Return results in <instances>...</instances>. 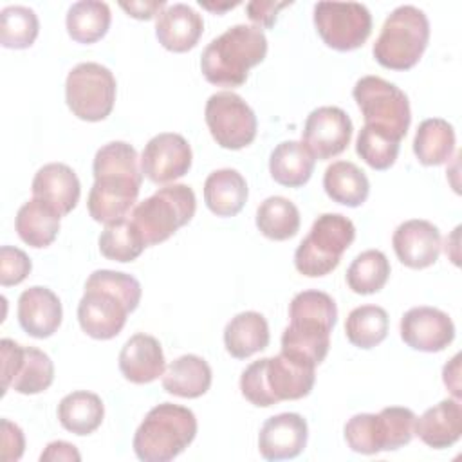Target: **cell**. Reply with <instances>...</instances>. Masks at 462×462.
Returning a JSON list of instances; mask_svg holds the SVG:
<instances>
[{"label": "cell", "instance_id": "2", "mask_svg": "<svg viewBox=\"0 0 462 462\" xmlns=\"http://www.w3.org/2000/svg\"><path fill=\"white\" fill-rule=\"evenodd\" d=\"M141 283L126 273L99 269L85 282V294L78 303V321L83 332L94 339L116 337L126 316L141 301Z\"/></svg>", "mask_w": 462, "mask_h": 462}, {"label": "cell", "instance_id": "37", "mask_svg": "<svg viewBox=\"0 0 462 462\" xmlns=\"http://www.w3.org/2000/svg\"><path fill=\"white\" fill-rule=\"evenodd\" d=\"M144 247L146 244L139 229L126 218L105 224V229L99 235L101 254L114 262H132L144 251Z\"/></svg>", "mask_w": 462, "mask_h": 462}, {"label": "cell", "instance_id": "47", "mask_svg": "<svg viewBox=\"0 0 462 462\" xmlns=\"http://www.w3.org/2000/svg\"><path fill=\"white\" fill-rule=\"evenodd\" d=\"M458 374H460V354L453 356V359L442 370L444 384L451 390L455 399L460 397V377H458Z\"/></svg>", "mask_w": 462, "mask_h": 462}, {"label": "cell", "instance_id": "20", "mask_svg": "<svg viewBox=\"0 0 462 462\" xmlns=\"http://www.w3.org/2000/svg\"><path fill=\"white\" fill-rule=\"evenodd\" d=\"M31 189L34 199L43 200L56 209L60 217H65L76 208L81 184L70 166L63 162H49L36 171Z\"/></svg>", "mask_w": 462, "mask_h": 462}, {"label": "cell", "instance_id": "40", "mask_svg": "<svg viewBox=\"0 0 462 462\" xmlns=\"http://www.w3.org/2000/svg\"><path fill=\"white\" fill-rule=\"evenodd\" d=\"M401 141L388 135L386 132H381L370 125H365L359 130L357 141H356V152L357 155L374 170H388L393 166L397 155H399Z\"/></svg>", "mask_w": 462, "mask_h": 462}, {"label": "cell", "instance_id": "17", "mask_svg": "<svg viewBox=\"0 0 462 462\" xmlns=\"http://www.w3.org/2000/svg\"><path fill=\"white\" fill-rule=\"evenodd\" d=\"M401 337L413 350L440 352L455 339V325L444 310L420 305L401 318Z\"/></svg>", "mask_w": 462, "mask_h": 462}, {"label": "cell", "instance_id": "34", "mask_svg": "<svg viewBox=\"0 0 462 462\" xmlns=\"http://www.w3.org/2000/svg\"><path fill=\"white\" fill-rule=\"evenodd\" d=\"M300 224L296 204L285 197H267L256 209V227L271 240L282 242L292 238L300 231Z\"/></svg>", "mask_w": 462, "mask_h": 462}, {"label": "cell", "instance_id": "26", "mask_svg": "<svg viewBox=\"0 0 462 462\" xmlns=\"http://www.w3.org/2000/svg\"><path fill=\"white\" fill-rule=\"evenodd\" d=\"M211 366L195 354H184L173 359L162 374V388L177 397L197 399L211 386Z\"/></svg>", "mask_w": 462, "mask_h": 462}, {"label": "cell", "instance_id": "33", "mask_svg": "<svg viewBox=\"0 0 462 462\" xmlns=\"http://www.w3.org/2000/svg\"><path fill=\"white\" fill-rule=\"evenodd\" d=\"M110 7L105 2L81 0L69 7L67 11V32L78 43H96L101 40L110 27Z\"/></svg>", "mask_w": 462, "mask_h": 462}, {"label": "cell", "instance_id": "4", "mask_svg": "<svg viewBox=\"0 0 462 462\" xmlns=\"http://www.w3.org/2000/svg\"><path fill=\"white\" fill-rule=\"evenodd\" d=\"M267 54V38L254 25L238 23L211 40L202 52L200 70L217 87L236 88L245 83L249 70Z\"/></svg>", "mask_w": 462, "mask_h": 462}, {"label": "cell", "instance_id": "8", "mask_svg": "<svg viewBox=\"0 0 462 462\" xmlns=\"http://www.w3.org/2000/svg\"><path fill=\"white\" fill-rule=\"evenodd\" d=\"M197 209V199L189 186L170 184L159 188L132 209V222L139 229L146 247L168 240L179 227L186 226Z\"/></svg>", "mask_w": 462, "mask_h": 462}, {"label": "cell", "instance_id": "12", "mask_svg": "<svg viewBox=\"0 0 462 462\" xmlns=\"http://www.w3.org/2000/svg\"><path fill=\"white\" fill-rule=\"evenodd\" d=\"M314 25L325 45L346 52L365 45L372 32V14L357 2H318Z\"/></svg>", "mask_w": 462, "mask_h": 462}, {"label": "cell", "instance_id": "31", "mask_svg": "<svg viewBox=\"0 0 462 462\" xmlns=\"http://www.w3.org/2000/svg\"><path fill=\"white\" fill-rule=\"evenodd\" d=\"M105 417V406L97 393L78 390L67 393L58 404L60 424L74 435H90Z\"/></svg>", "mask_w": 462, "mask_h": 462}, {"label": "cell", "instance_id": "43", "mask_svg": "<svg viewBox=\"0 0 462 462\" xmlns=\"http://www.w3.org/2000/svg\"><path fill=\"white\" fill-rule=\"evenodd\" d=\"M0 426H2V453H0L2 460L4 462L18 460L23 455V448H25V439L22 430L7 419H2Z\"/></svg>", "mask_w": 462, "mask_h": 462}, {"label": "cell", "instance_id": "39", "mask_svg": "<svg viewBox=\"0 0 462 462\" xmlns=\"http://www.w3.org/2000/svg\"><path fill=\"white\" fill-rule=\"evenodd\" d=\"M40 32L36 13L25 5H9L0 13V43L5 49H27Z\"/></svg>", "mask_w": 462, "mask_h": 462}, {"label": "cell", "instance_id": "1", "mask_svg": "<svg viewBox=\"0 0 462 462\" xmlns=\"http://www.w3.org/2000/svg\"><path fill=\"white\" fill-rule=\"evenodd\" d=\"M92 171L94 184L87 199L88 215L101 224L125 218L134 208L143 182L135 148L125 141L101 146L94 155Z\"/></svg>", "mask_w": 462, "mask_h": 462}, {"label": "cell", "instance_id": "25", "mask_svg": "<svg viewBox=\"0 0 462 462\" xmlns=\"http://www.w3.org/2000/svg\"><path fill=\"white\" fill-rule=\"evenodd\" d=\"M247 182L233 168L215 170L204 182V202L217 217H235L247 200Z\"/></svg>", "mask_w": 462, "mask_h": 462}, {"label": "cell", "instance_id": "42", "mask_svg": "<svg viewBox=\"0 0 462 462\" xmlns=\"http://www.w3.org/2000/svg\"><path fill=\"white\" fill-rule=\"evenodd\" d=\"M32 269L31 258L18 247L2 245L0 247V283L4 287L22 283Z\"/></svg>", "mask_w": 462, "mask_h": 462}, {"label": "cell", "instance_id": "30", "mask_svg": "<svg viewBox=\"0 0 462 462\" xmlns=\"http://www.w3.org/2000/svg\"><path fill=\"white\" fill-rule=\"evenodd\" d=\"M323 188H325V193L334 202L348 208L361 206L370 193L368 177L357 164L350 161L332 162L325 170Z\"/></svg>", "mask_w": 462, "mask_h": 462}, {"label": "cell", "instance_id": "32", "mask_svg": "<svg viewBox=\"0 0 462 462\" xmlns=\"http://www.w3.org/2000/svg\"><path fill=\"white\" fill-rule=\"evenodd\" d=\"M455 130L440 117L424 119L415 132L413 153L424 166H440L453 155Z\"/></svg>", "mask_w": 462, "mask_h": 462}, {"label": "cell", "instance_id": "27", "mask_svg": "<svg viewBox=\"0 0 462 462\" xmlns=\"http://www.w3.org/2000/svg\"><path fill=\"white\" fill-rule=\"evenodd\" d=\"M271 339L267 319L254 310H245L231 318L224 328L226 350L235 359H245L263 348Z\"/></svg>", "mask_w": 462, "mask_h": 462}, {"label": "cell", "instance_id": "10", "mask_svg": "<svg viewBox=\"0 0 462 462\" xmlns=\"http://www.w3.org/2000/svg\"><path fill=\"white\" fill-rule=\"evenodd\" d=\"M352 96L365 125L402 141L411 123V110L408 96L397 85L379 76H363L354 85Z\"/></svg>", "mask_w": 462, "mask_h": 462}, {"label": "cell", "instance_id": "19", "mask_svg": "<svg viewBox=\"0 0 462 462\" xmlns=\"http://www.w3.org/2000/svg\"><path fill=\"white\" fill-rule=\"evenodd\" d=\"M307 439V420L300 413H278L263 422L258 449L265 460L294 458L305 449Z\"/></svg>", "mask_w": 462, "mask_h": 462}, {"label": "cell", "instance_id": "21", "mask_svg": "<svg viewBox=\"0 0 462 462\" xmlns=\"http://www.w3.org/2000/svg\"><path fill=\"white\" fill-rule=\"evenodd\" d=\"M20 327L32 337L43 339L52 336L63 318L60 298L47 287H29L18 298Z\"/></svg>", "mask_w": 462, "mask_h": 462}, {"label": "cell", "instance_id": "5", "mask_svg": "<svg viewBox=\"0 0 462 462\" xmlns=\"http://www.w3.org/2000/svg\"><path fill=\"white\" fill-rule=\"evenodd\" d=\"M314 370V365L280 352L251 363L240 375V390L251 404L260 408L296 401L310 393L316 381Z\"/></svg>", "mask_w": 462, "mask_h": 462}, {"label": "cell", "instance_id": "23", "mask_svg": "<svg viewBox=\"0 0 462 462\" xmlns=\"http://www.w3.org/2000/svg\"><path fill=\"white\" fill-rule=\"evenodd\" d=\"M204 31L202 16L186 4L166 5L155 22L159 43L171 52H188L193 49Z\"/></svg>", "mask_w": 462, "mask_h": 462}, {"label": "cell", "instance_id": "45", "mask_svg": "<svg viewBox=\"0 0 462 462\" xmlns=\"http://www.w3.org/2000/svg\"><path fill=\"white\" fill-rule=\"evenodd\" d=\"M40 460L42 462L43 460H52V462L54 460H67V462L74 460V462H78V460H81V455L74 444L65 442V440H54V442L47 444V448L40 455Z\"/></svg>", "mask_w": 462, "mask_h": 462}, {"label": "cell", "instance_id": "46", "mask_svg": "<svg viewBox=\"0 0 462 462\" xmlns=\"http://www.w3.org/2000/svg\"><path fill=\"white\" fill-rule=\"evenodd\" d=\"M121 9L128 13V16L137 18V20H150L157 16L164 7V0H153V2H121Z\"/></svg>", "mask_w": 462, "mask_h": 462}, {"label": "cell", "instance_id": "29", "mask_svg": "<svg viewBox=\"0 0 462 462\" xmlns=\"http://www.w3.org/2000/svg\"><path fill=\"white\" fill-rule=\"evenodd\" d=\"M60 213L40 199L27 200L16 213L14 229L31 247L42 249L51 245L60 231Z\"/></svg>", "mask_w": 462, "mask_h": 462}, {"label": "cell", "instance_id": "36", "mask_svg": "<svg viewBox=\"0 0 462 462\" xmlns=\"http://www.w3.org/2000/svg\"><path fill=\"white\" fill-rule=\"evenodd\" d=\"M390 276V262L383 251L368 249L357 254L346 269V283L356 294L379 292Z\"/></svg>", "mask_w": 462, "mask_h": 462}, {"label": "cell", "instance_id": "18", "mask_svg": "<svg viewBox=\"0 0 462 462\" xmlns=\"http://www.w3.org/2000/svg\"><path fill=\"white\" fill-rule=\"evenodd\" d=\"M399 262L410 269H426L439 260L440 231L430 220L411 218L397 226L392 236Z\"/></svg>", "mask_w": 462, "mask_h": 462}, {"label": "cell", "instance_id": "15", "mask_svg": "<svg viewBox=\"0 0 462 462\" xmlns=\"http://www.w3.org/2000/svg\"><path fill=\"white\" fill-rule=\"evenodd\" d=\"M352 121L339 106L314 108L305 121L301 143L314 159L327 161L346 150L352 139Z\"/></svg>", "mask_w": 462, "mask_h": 462}, {"label": "cell", "instance_id": "3", "mask_svg": "<svg viewBox=\"0 0 462 462\" xmlns=\"http://www.w3.org/2000/svg\"><path fill=\"white\" fill-rule=\"evenodd\" d=\"M291 323L282 334V352L318 366L328 354L337 307L323 291L298 292L289 305Z\"/></svg>", "mask_w": 462, "mask_h": 462}, {"label": "cell", "instance_id": "44", "mask_svg": "<svg viewBox=\"0 0 462 462\" xmlns=\"http://www.w3.org/2000/svg\"><path fill=\"white\" fill-rule=\"evenodd\" d=\"M291 5V2H262L253 0L245 5L249 20L254 23V27H273L278 16V11Z\"/></svg>", "mask_w": 462, "mask_h": 462}, {"label": "cell", "instance_id": "6", "mask_svg": "<svg viewBox=\"0 0 462 462\" xmlns=\"http://www.w3.org/2000/svg\"><path fill=\"white\" fill-rule=\"evenodd\" d=\"M197 435L195 413L180 404L153 406L134 435V451L144 462H168L180 455Z\"/></svg>", "mask_w": 462, "mask_h": 462}, {"label": "cell", "instance_id": "14", "mask_svg": "<svg viewBox=\"0 0 462 462\" xmlns=\"http://www.w3.org/2000/svg\"><path fill=\"white\" fill-rule=\"evenodd\" d=\"M2 350V388L22 395L45 392L54 381V365L51 357L34 346H22L13 339L0 341Z\"/></svg>", "mask_w": 462, "mask_h": 462}, {"label": "cell", "instance_id": "41", "mask_svg": "<svg viewBox=\"0 0 462 462\" xmlns=\"http://www.w3.org/2000/svg\"><path fill=\"white\" fill-rule=\"evenodd\" d=\"M348 448L361 455L381 453L375 439V413H357L345 424Z\"/></svg>", "mask_w": 462, "mask_h": 462}, {"label": "cell", "instance_id": "7", "mask_svg": "<svg viewBox=\"0 0 462 462\" xmlns=\"http://www.w3.org/2000/svg\"><path fill=\"white\" fill-rule=\"evenodd\" d=\"M430 42V22L415 5H399L384 20L374 43L375 61L390 70H408L417 65Z\"/></svg>", "mask_w": 462, "mask_h": 462}, {"label": "cell", "instance_id": "24", "mask_svg": "<svg viewBox=\"0 0 462 462\" xmlns=\"http://www.w3.org/2000/svg\"><path fill=\"white\" fill-rule=\"evenodd\" d=\"M415 435L433 449L451 448L462 435V406L458 399H444L415 419Z\"/></svg>", "mask_w": 462, "mask_h": 462}, {"label": "cell", "instance_id": "11", "mask_svg": "<svg viewBox=\"0 0 462 462\" xmlns=\"http://www.w3.org/2000/svg\"><path fill=\"white\" fill-rule=\"evenodd\" d=\"M65 101L70 112L83 121H103L116 103V78L101 63H78L65 81Z\"/></svg>", "mask_w": 462, "mask_h": 462}, {"label": "cell", "instance_id": "48", "mask_svg": "<svg viewBox=\"0 0 462 462\" xmlns=\"http://www.w3.org/2000/svg\"><path fill=\"white\" fill-rule=\"evenodd\" d=\"M200 5L204 7V9H208V11H213V13H224V11H227V9H233V7H236L238 5V2H235V4H224V5H213V4H206V2H200Z\"/></svg>", "mask_w": 462, "mask_h": 462}, {"label": "cell", "instance_id": "9", "mask_svg": "<svg viewBox=\"0 0 462 462\" xmlns=\"http://www.w3.org/2000/svg\"><path fill=\"white\" fill-rule=\"evenodd\" d=\"M354 238L356 227L350 218L339 213L319 215L294 253L298 273L309 278H319L332 273Z\"/></svg>", "mask_w": 462, "mask_h": 462}, {"label": "cell", "instance_id": "13", "mask_svg": "<svg viewBox=\"0 0 462 462\" xmlns=\"http://www.w3.org/2000/svg\"><path fill=\"white\" fill-rule=\"evenodd\" d=\"M211 137L226 150H240L256 137V116L253 108L235 92L209 96L204 110Z\"/></svg>", "mask_w": 462, "mask_h": 462}, {"label": "cell", "instance_id": "38", "mask_svg": "<svg viewBox=\"0 0 462 462\" xmlns=\"http://www.w3.org/2000/svg\"><path fill=\"white\" fill-rule=\"evenodd\" d=\"M415 413L404 406H388L375 413V439L381 451H393L415 435Z\"/></svg>", "mask_w": 462, "mask_h": 462}, {"label": "cell", "instance_id": "35", "mask_svg": "<svg viewBox=\"0 0 462 462\" xmlns=\"http://www.w3.org/2000/svg\"><path fill=\"white\" fill-rule=\"evenodd\" d=\"M388 314L379 305H361L350 310L345 321L346 339L357 348H374L388 334Z\"/></svg>", "mask_w": 462, "mask_h": 462}, {"label": "cell", "instance_id": "28", "mask_svg": "<svg viewBox=\"0 0 462 462\" xmlns=\"http://www.w3.org/2000/svg\"><path fill=\"white\" fill-rule=\"evenodd\" d=\"M314 164V155L301 141H283L271 152L269 171L278 184L300 188L312 177Z\"/></svg>", "mask_w": 462, "mask_h": 462}, {"label": "cell", "instance_id": "16", "mask_svg": "<svg viewBox=\"0 0 462 462\" xmlns=\"http://www.w3.org/2000/svg\"><path fill=\"white\" fill-rule=\"evenodd\" d=\"M191 146L180 134L162 132L153 135L141 155V171L153 184L180 179L191 168Z\"/></svg>", "mask_w": 462, "mask_h": 462}, {"label": "cell", "instance_id": "22", "mask_svg": "<svg viewBox=\"0 0 462 462\" xmlns=\"http://www.w3.org/2000/svg\"><path fill=\"white\" fill-rule=\"evenodd\" d=\"M119 370L134 384H146L164 374V354L157 337L134 334L119 352Z\"/></svg>", "mask_w": 462, "mask_h": 462}]
</instances>
